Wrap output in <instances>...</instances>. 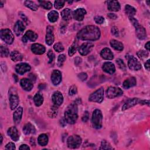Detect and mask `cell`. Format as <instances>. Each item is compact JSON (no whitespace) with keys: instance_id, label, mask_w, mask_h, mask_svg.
Instances as JSON below:
<instances>
[{"instance_id":"f6af8a7d","label":"cell","mask_w":150,"mask_h":150,"mask_svg":"<svg viewBox=\"0 0 150 150\" xmlns=\"http://www.w3.org/2000/svg\"><path fill=\"white\" fill-rule=\"evenodd\" d=\"M64 3H65V1H60V0L55 1L54 5V7L56 9H60L63 7Z\"/></svg>"},{"instance_id":"681fc988","label":"cell","mask_w":150,"mask_h":150,"mask_svg":"<svg viewBox=\"0 0 150 150\" xmlns=\"http://www.w3.org/2000/svg\"><path fill=\"white\" fill-rule=\"evenodd\" d=\"M78 77L81 81H84L87 79V74L86 73H80L78 74Z\"/></svg>"},{"instance_id":"5b68a950","label":"cell","mask_w":150,"mask_h":150,"mask_svg":"<svg viewBox=\"0 0 150 150\" xmlns=\"http://www.w3.org/2000/svg\"><path fill=\"white\" fill-rule=\"evenodd\" d=\"M104 98V88L100 87L94 93L90 94L88 98V100L91 102H95L100 103L102 102Z\"/></svg>"},{"instance_id":"836d02e7","label":"cell","mask_w":150,"mask_h":150,"mask_svg":"<svg viewBox=\"0 0 150 150\" xmlns=\"http://www.w3.org/2000/svg\"><path fill=\"white\" fill-rule=\"evenodd\" d=\"M48 137L45 134H40L38 138V144L41 146H45L48 143Z\"/></svg>"},{"instance_id":"9a60e30c","label":"cell","mask_w":150,"mask_h":150,"mask_svg":"<svg viewBox=\"0 0 150 150\" xmlns=\"http://www.w3.org/2000/svg\"><path fill=\"white\" fill-rule=\"evenodd\" d=\"M87 12L84 8H78L76 9L73 13V16L74 19L77 21H81L83 20L84 15Z\"/></svg>"},{"instance_id":"94428289","label":"cell","mask_w":150,"mask_h":150,"mask_svg":"<svg viewBox=\"0 0 150 150\" xmlns=\"http://www.w3.org/2000/svg\"><path fill=\"white\" fill-rule=\"evenodd\" d=\"M150 60H148L145 63V67L146 69H147L148 70H149V67H150Z\"/></svg>"},{"instance_id":"484cf974","label":"cell","mask_w":150,"mask_h":150,"mask_svg":"<svg viewBox=\"0 0 150 150\" xmlns=\"http://www.w3.org/2000/svg\"><path fill=\"white\" fill-rule=\"evenodd\" d=\"M107 8L110 11L117 12L120 9V5L117 1H110L108 2Z\"/></svg>"},{"instance_id":"ba28073f","label":"cell","mask_w":150,"mask_h":150,"mask_svg":"<svg viewBox=\"0 0 150 150\" xmlns=\"http://www.w3.org/2000/svg\"><path fill=\"white\" fill-rule=\"evenodd\" d=\"M128 66L132 70H138L141 69V64L138 60L133 56H130L128 58Z\"/></svg>"},{"instance_id":"603a6c76","label":"cell","mask_w":150,"mask_h":150,"mask_svg":"<svg viewBox=\"0 0 150 150\" xmlns=\"http://www.w3.org/2000/svg\"><path fill=\"white\" fill-rule=\"evenodd\" d=\"M102 68L105 72L110 74H113L115 71V67L114 64L110 62H105L103 64Z\"/></svg>"},{"instance_id":"6f0895ef","label":"cell","mask_w":150,"mask_h":150,"mask_svg":"<svg viewBox=\"0 0 150 150\" xmlns=\"http://www.w3.org/2000/svg\"><path fill=\"white\" fill-rule=\"evenodd\" d=\"M107 16L108 18H110V19H115L117 18V16L115 14V13H109L107 14Z\"/></svg>"},{"instance_id":"44dd1931","label":"cell","mask_w":150,"mask_h":150,"mask_svg":"<svg viewBox=\"0 0 150 150\" xmlns=\"http://www.w3.org/2000/svg\"><path fill=\"white\" fill-rule=\"evenodd\" d=\"M23 114V108L22 107H19L15 110L13 114V120L15 124H18L22 118Z\"/></svg>"},{"instance_id":"52a82bcc","label":"cell","mask_w":150,"mask_h":150,"mask_svg":"<svg viewBox=\"0 0 150 150\" xmlns=\"http://www.w3.org/2000/svg\"><path fill=\"white\" fill-rule=\"evenodd\" d=\"M122 90L120 88L116 87H110L106 91V96L110 99L119 97L122 95Z\"/></svg>"},{"instance_id":"f546056e","label":"cell","mask_w":150,"mask_h":150,"mask_svg":"<svg viewBox=\"0 0 150 150\" xmlns=\"http://www.w3.org/2000/svg\"><path fill=\"white\" fill-rule=\"evenodd\" d=\"M73 13L71 11L69 8H65L61 12V16L62 19L64 21H69L71 19Z\"/></svg>"},{"instance_id":"7bdbcfd3","label":"cell","mask_w":150,"mask_h":150,"mask_svg":"<svg viewBox=\"0 0 150 150\" xmlns=\"http://www.w3.org/2000/svg\"><path fill=\"white\" fill-rule=\"evenodd\" d=\"M53 48H54V50L57 52H61L64 50V47H63L62 43L60 42L55 43L54 45L53 46Z\"/></svg>"},{"instance_id":"f907efd6","label":"cell","mask_w":150,"mask_h":150,"mask_svg":"<svg viewBox=\"0 0 150 150\" xmlns=\"http://www.w3.org/2000/svg\"><path fill=\"white\" fill-rule=\"evenodd\" d=\"M129 21L130 22H131V23L133 25V26H134L135 28L137 26H138L139 24V22L138 21L135 19L134 18V17H129Z\"/></svg>"},{"instance_id":"277c9868","label":"cell","mask_w":150,"mask_h":150,"mask_svg":"<svg viewBox=\"0 0 150 150\" xmlns=\"http://www.w3.org/2000/svg\"><path fill=\"white\" fill-rule=\"evenodd\" d=\"M82 142L81 138L78 135H73L70 136L67 140V144L69 148L71 149H75L79 148Z\"/></svg>"},{"instance_id":"83f0119b","label":"cell","mask_w":150,"mask_h":150,"mask_svg":"<svg viewBox=\"0 0 150 150\" xmlns=\"http://www.w3.org/2000/svg\"><path fill=\"white\" fill-rule=\"evenodd\" d=\"M23 132L25 135L34 134L36 132L35 127L30 122L26 124L23 128Z\"/></svg>"},{"instance_id":"91938a15","label":"cell","mask_w":150,"mask_h":150,"mask_svg":"<svg viewBox=\"0 0 150 150\" xmlns=\"http://www.w3.org/2000/svg\"><path fill=\"white\" fill-rule=\"evenodd\" d=\"M138 104H142V105L147 104V105H149V100H139Z\"/></svg>"},{"instance_id":"7c38bea8","label":"cell","mask_w":150,"mask_h":150,"mask_svg":"<svg viewBox=\"0 0 150 150\" xmlns=\"http://www.w3.org/2000/svg\"><path fill=\"white\" fill-rule=\"evenodd\" d=\"M38 38V35L32 30L27 31L22 37V41L25 43L28 42H34Z\"/></svg>"},{"instance_id":"816d5d0a","label":"cell","mask_w":150,"mask_h":150,"mask_svg":"<svg viewBox=\"0 0 150 150\" xmlns=\"http://www.w3.org/2000/svg\"><path fill=\"white\" fill-rule=\"evenodd\" d=\"M5 149H15L16 147H15V145L13 143V142H9L8 144H6V145L5 146Z\"/></svg>"},{"instance_id":"d6a6232c","label":"cell","mask_w":150,"mask_h":150,"mask_svg":"<svg viewBox=\"0 0 150 150\" xmlns=\"http://www.w3.org/2000/svg\"><path fill=\"white\" fill-rule=\"evenodd\" d=\"M125 12L128 17H133L136 14L135 8L128 4L126 5L125 6Z\"/></svg>"},{"instance_id":"e575fe53","label":"cell","mask_w":150,"mask_h":150,"mask_svg":"<svg viewBox=\"0 0 150 150\" xmlns=\"http://www.w3.org/2000/svg\"><path fill=\"white\" fill-rule=\"evenodd\" d=\"M47 18L50 22H55L59 18V13L56 11H52L48 13Z\"/></svg>"},{"instance_id":"4dcf8cb0","label":"cell","mask_w":150,"mask_h":150,"mask_svg":"<svg viewBox=\"0 0 150 150\" xmlns=\"http://www.w3.org/2000/svg\"><path fill=\"white\" fill-rule=\"evenodd\" d=\"M10 57L13 62H18L21 61L22 60L23 56L22 54L19 51L13 50L11 53Z\"/></svg>"},{"instance_id":"8d00e7d4","label":"cell","mask_w":150,"mask_h":150,"mask_svg":"<svg viewBox=\"0 0 150 150\" xmlns=\"http://www.w3.org/2000/svg\"><path fill=\"white\" fill-rule=\"evenodd\" d=\"M39 5L45 9H50L52 8V4L49 1H39Z\"/></svg>"},{"instance_id":"8fae6325","label":"cell","mask_w":150,"mask_h":150,"mask_svg":"<svg viewBox=\"0 0 150 150\" xmlns=\"http://www.w3.org/2000/svg\"><path fill=\"white\" fill-rule=\"evenodd\" d=\"M54 38L53 34V28L51 26H48L46 28V35L45 41L47 45H52L54 42Z\"/></svg>"},{"instance_id":"ac0fdd59","label":"cell","mask_w":150,"mask_h":150,"mask_svg":"<svg viewBox=\"0 0 150 150\" xmlns=\"http://www.w3.org/2000/svg\"><path fill=\"white\" fill-rule=\"evenodd\" d=\"M25 29V26L23 23L21 21H18L15 24L13 30L17 36H20L23 32Z\"/></svg>"},{"instance_id":"03108f58","label":"cell","mask_w":150,"mask_h":150,"mask_svg":"<svg viewBox=\"0 0 150 150\" xmlns=\"http://www.w3.org/2000/svg\"><path fill=\"white\" fill-rule=\"evenodd\" d=\"M0 3H1V7H2L3 6V4H2V1H0Z\"/></svg>"},{"instance_id":"d4e9b609","label":"cell","mask_w":150,"mask_h":150,"mask_svg":"<svg viewBox=\"0 0 150 150\" xmlns=\"http://www.w3.org/2000/svg\"><path fill=\"white\" fill-rule=\"evenodd\" d=\"M135 31H136V35L139 39L143 40L146 38V30L145 28L141 25H139L138 26H137L135 28Z\"/></svg>"},{"instance_id":"9f6ffc18","label":"cell","mask_w":150,"mask_h":150,"mask_svg":"<svg viewBox=\"0 0 150 150\" xmlns=\"http://www.w3.org/2000/svg\"><path fill=\"white\" fill-rule=\"evenodd\" d=\"M19 149L21 150H29L30 148L26 144H22L19 146Z\"/></svg>"},{"instance_id":"7402d4cb","label":"cell","mask_w":150,"mask_h":150,"mask_svg":"<svg viewBox=\"0 0 150 150\" xmlns=\"http://www.w3.org/2000/svg\"><path fill=\"white\" fill-rule=\"evenodd\" d=\"M8 134L14 141H18L19 138V134L15 127H11L8 129Z\"/></svg>"},{"instance_id":"cb8c5ba5","label":"cell","mask_w":150,"mask_h":150,"mask_svg":"<svg viewBox=\"0 0 150 150\" xmlns=\"http://www.w3.org/2000/svg\"><path fill=\"white\" fill-rule=\"evenodd\" d=\"M100 55L102 58L105 60H111L114 58V54L111 50L107 47L103 49L100 53Z\"/></svg>"},{"instance_id":"e0dca14e","label":"cell","mask_w":150,"mask_h":150,"mask_svg":"<svg viewBox=\"0 0 150 150\" xmlns=\"http://www.w3.org/2000/svg\"><path fill=\"white\" fill-rule=\"evenodd\" d=\"M20 84L22 88L28 91H30L33 88V83H32V81L30 79L23 78L21 80Z\"/></svg>"},{"instance_id":"11a10c76","label":"cell","mask_w":150,"mask_h":150,"mask_svg":"<svg viewBox=\"0 0 150 150\" xmlns=\"http://www.w3.org/2000/svg\"><path fill=\"white\" fill-rule=\"evenodd\" d=\"M19 15L20 17L23 20V21L25 23H26V24H28V19L26 17V16L24 14V13H23L22 12H19Z\"/></svg>"},{"instance_id":"f35d334b","label":"cell","mask_w":150,"mask_h":150,"mask_svg":"<svg viewBox=\"0 0 150 150\" xmlns=\"http://www.w3.org/2000/svg\"><path fill=\"white\" fill-rule=\"evenodd\" d=\"M0 51H1V56L2 57H8L9 55V50L6 46H1L0 47Z\"/></svg>"},{"instance_id":"6da1fadb","label":"cell","mask_w":150,"mask_h":150,"mask_svg":"<svg viewBox=\"0 0 150 150\" xmlns=\"http://www.w3.org/2000/svg\"><path fill=\"white\" fill-rule=\"evenodd\" d=\"M100 29L94 25H88L81 29L77 34L79 39L82 40H96L100 37Z\"/></svg>"},{"instance_id":"74e56055","label":"cell","mask_w":150,"mask_h":150,"mask_svg":"<svg viewBox=\"0 0 150 150\" xmlns=\"http://www.w3.org/2000/svg\"><path fill=\"white\" fill-rule=\"evenodd\" d=\"M112 147L110 145V144L106 141L105 140H103L101 145L100 147V149H112Z\"/></svg>"},{"instance_id":"4fadbf2b","label":"cell","mask_w":150,"mask_h":150,"mask_svg":"<svg viewBox=\"0 0 150 150\" xmlns=\"http://www.w3.org/2000/svg\"><path fill=\"white\" fill-rule=\"evenodd\" d=\"M52 100L54 105L59 106L61 105L63 103V97L62 94L60 91H56L53 93L52 97Z\"/></svg>"},{"instance_id":"9c48e42d","label":"cell","mask_w":150,"mask_h":150,"mask_svg":"<svg viewBox=\"0 0 150 150\" xmlns=\"http://www.w3.org/2000/svg\"><path fill=\"white\" fill-rule=\"evenodd\" d=\"M94 46V44L91 42L84 43L79 47V52L81 55L86 56L91 51Z\"/></svg>"},{"instance_id":"b9f144b4","label":"cell","mask_w":150,"mask_h":150,"mask_svg":"<svg viewBox=\"0 0 150 150\" xmlns=\"http://www.w3.org/2000/svg\"><path fill=\"white\" fill-rule=\"evenodd\" d=\"M149 54L148 52L146 51H145L144 50H139L137 52V56L139 57V58H140L141 59H144L146 58L148 56Z\"/></svg>"},{"instance_id":"30bf717a","label":"cell","mask_w":150,"mask_h":150,"mask_svg":"<svg viewBox=\"0 0 150 150\" xmlns=\"http://www.w3.org/2000/svg\"><path fill=\"white\" fill-rule=\"evenodd\" d=\"M30 66L26 63H20L18 64L15 67V70L16 73L19 74H23L24 73L30 70Z\"/></svg>"},{"instance_id":"bcb514c9","label":"cell","mask_w":150,"mask_h":150,"mask_svg":"<svg viewBox=\"0 0 150 150\" xmlns=\"http://www.w3.org/2000/svg\"><path fill=\"white\" fill-rule=\"evenodd\" d=\"M47 56L49 57V62H48V63H52L54 61V59L55 58V55H54V53L53 52L52 50H49V52H47Z\"/></svg>"},{"instance_id":"f1b7e54d","label":"cell","mask_w":150,"mask_h":150,"mask_svg":"<svg viewBox=\"0 0 150 150\" xmlns=\"http://www.w3.org/2000/svg\"><path fill=\"white\" fill-rule=\"evenodd\" d=\"M110 43L111 46L116 50L122 51L124 49L123 44L120 41H118L115 39H112L110 40Z\"/></svg>"},{"instance_id":"ab89813d","label":"cell","mask_w":150,"mask_h":150,"mask_svg":"<svg viewBox=\"0 0 150 150\" xmlns=\"http://www.w3.org/2000/svg\"><path fill=\"white\" fill-rule=\"evenodd\" d=\"M66 59V57L64 54H60L57 57V66L59 67L62 66V65L64 63Z\"/></svg>"},{"instance_id":"2e32d148","label":"cell","mask_w":150,"mask_h":150,"mask_svg":"<svg viewBox=\"0 0 150 150\" xmlns=\"http://www.w3.org/2000/svg\"><path fill=\"white\" fill-rule=\"evenodd\" d=\"M31 50L35 54H42L45 52V46L39 43H34L31 46Z\"/></svg>"},{"instance_id":"3957f363","label":"cell","mask_w":150,"mask_h":150,"mask_svg":"<svg viewBox=\"0 0 150 150\" xmlns=\"http://www.w3.org/2000/svg\"><path fill=\"white\" fill-rule=\"evenodd\" d=\"M103 115L101 111L96 109L92 114V125L96 129H100L102 127Z\"/></svg>"},{"instance_id":"d6986e66","label":"cell","mask_w":150,"mask_h":150,"mask_svg":"<svg viewBox=\"0 0 150 150\" xmlns=\"http://www.w3.org/2000/svg\"><path fill=\"white\" fill-rule=\"evenodd\" d=\"M139 99L138 98H132L128 100L122 107V111H125L139 103Z\"/></svg>"},{"instance_id":"8992f818","label":"cell","mask_w":150,"mask_h":150,"mask_svg":"<svg viewBox=\"0 0 150 150\" xmlns=\"http://www.w3.org/2000/svg\"><path fill=\"white\" fill-rule=\"evenodd\" d=\"M0 37L4 42L8 45L12 44L14 40L13 35L9 29H4L1 30Z\"/></svg>"},{"instance_id":"ffe728a7","label":"cell","mask_w":150,"mask_h":150,"mask_svg":"<svg viewBox=\"0 0 150 150\" xmlns=\"http://www.w3.org/2000/svg\"><path fill=\"white\" fill-rule=\"evenodd\" d=\"M9 100V103H10V108L12 110H13L15 108H16L19 104V97L18 96L16 93L11 94Z\"/></svg>"},{"instance_id":"1f68e13d","label":"cell","mask_w":150,"mask_h":150,"mask_svg":"<svg viewBox=\"0 0 150 150\" xmlns=\"http://www.w3.org/2000/svg\"><path fill=\"white\" fill-rule=\"evenodd\" d=\"M33 100L35 105L37 107H39L41 105L43 102V97L40 92H38L33 97Z\"/></svg>"},{"instance_id":"680465c9","label":"cell","mask_w":150,"mask_h":150,"mask_svg":"<svg viewBox=\"0 0 150 150\" xmlns=\"http://www.w3.org/2000/svg\"><path fill=\"white\" fill-rule=\"evenodd\" d=\"M81 61H82V60H81V59L80 57H76L75 58V59H74V63L76 65H79L80 63H81Z\"/></svg>"},{"instance_id":"7a4b0ae2","label":"cell","mask_w":150,"mask_h":150,"mask_svg":"<svg viewBox=\"0 0 150 150\" xmlns=\"http://www.w3.org/2000/svg\"><path fill=\"white\" fill-rule=\"evenodd\" d=\"M78 118V108L75 103L69 104L64 111V118L67 122L70 124H74Z\"/></svg>"},{"instance_id":"be15d7a7","label":"cell","mask_w":150,"mask_h":150,"mask_svg":"<svg viewBox=\"0 0 150 150\" xmlns=\"http://www.w3.org/2000/svg\"><path fill=\"white\" fill-rule=\"evenodd\" d=\"M145 47L148 50H149L150 49V46H149V42H147V43L145 44Z\"/></svg>"},{"instance_id":"5bb4252c","label":"cell","mask_w":150,"mask_h":150,"mask_svg":"<svg viewBox=\"0 0 150 150\" xmlns=\"http://www.w3.org/2000/svg\"><path fill=\"white\" fill-rule=\"evenodd\" d=\"M62 78V73L59 70H54L53 71L51 74V80L54 86L58 85L61 82Z\"/></svg>"},{"instance_id":"e7e4bbea","label":"cell","mask_w":150,"mask_h":150,"mask_svg":"<svg viewBox=\"0 0 150 150\" xmlns=\"http://www.w3.org/2000/svg\"><path fill=\"white\" fill-rule=\"evenodd\" d=\"M2 136L1 135V141H0V145L2 144Z\"/></svg>"},{"instance_id":"60d3db41","label":"cell","mask_w":150,"mask_h":150,"mask_svg":"<svg viewBox=\"0 0 150 150\" xmlns=\"http://www.w3.org/2000/svg\"><path fill=\"white\" fill-rule=\"evenodd\" d=\"M76 49H77V43L76 42H74L69 49V52H68L69 55L70 56H72L76 53Z\"/></svg>"},{"instance_id":"db71d44e","label":"cell","mask_w":150,"mask_h":150,"mask_svg":"<svg viewBox=\"0 0 150 150\" xmlns=\"http://www.w3.org/2000/svg\"><path fill=\"white\" fill-rule=\"evenodd\" d=\"M89 118V113L87 111H86L83 114V115L82 116V121L83 122H87Z\"/></svg>"},{"instance_id":"ee69618b","label":"cell","mask_w":150,"mask_h":150,"mask_svg":"<svg viewBox=\"0 0 150 150\" xmlns=\"http://www.w3.org/2000/svg\"><path fill=\"white\" fill-rule=\"evenodd\" d=\"M116 63L118 66V67L121 69L122 70H126V66L124 63V62H123V60L121 59H117L116 60Z\"/></svg>"},{"instance_id":"6125c7cd","label":"cell","mask_w":150,"mask_h":150,"mask_svg":"<svg viewBox=\"0 0 150 150\" xmlns=\"http://www.w3.org/2000/svg\"><path fill=\"white\" fill-rule=\"evenodd\" d=\"M66 121L65 118H62V119L60 120V124H61L63 127H64V126L66 125Z\"/></svg>"},{"instance_id":"d590c367","label":"cell","mask_w":150,"mask_h":150,"mask_svg":"<svg viewBox=\"0 0 150 150\" xmlns=\"http://www.w3.org/2000/svg\"><path fill=\"white\" fill-rule=\"evenodd\" d=\"M24 4L25 5L28 7V8L30 9L32 11H37L38 9V6L36 5V3H35L33 1H25L24 2Z\"/></svg>"},{"instance_id":"f5cc1de1","label":"cell","mask_w":150,"mask_h":150,"mask_svg":"<svg viewBox=\"0 0 150 150\" xmlns=\"http://www.w3.org/2000/svg\"><path fill=\"white\" fill-rule=\"evenodd\" d=\"M111 33L113 35L115 36H119V31L118 28L116 26H112L111 28Z\"/></svg>"},{"instance_id":"4316f807","label":"cell","mask_w":150,"mask_h":150,"mask_svg":"<svg viewBox=\"0 0 150 150\" xmlns=\"http://www.w3.org/2000/svg\"><path fill=\"white\" fill-rule=\"evenodd\" d=\"M137 84L136 79L134 77H130L128 79H127L122 83V86L124 88L128 89L129 88H131L134 86H135Z\"/></svg>"},{"instance_id":"7dc6e473","label":"cell","mask_w":150,"mask_h":150,"mask_svg":"<svg viewBox=\"0 0 150 150\" xmlns=\"http://www.w3.org/2000/svg\"><path fill=\"white\" fill-rule=\"evenodd\" d=\"M77 93V88L76 85H73L70 87L69 91V94L70 96H73L76 94Z\"/></svg>"},{"instance_id":"c3c4849f","label":"cell","mask_w":150,"mask_h":150,"mask_svg":"<svg viewBox=\"0 0 150 150\" xmlns=\"http://www.w3.org/2000/svg\"><path fill=\"white\" fill-rule=\"evenodd\" d=\"M94 19L97 24H102L104 21V18L101 16H96Z\"/></svg>"}]
</instances>
